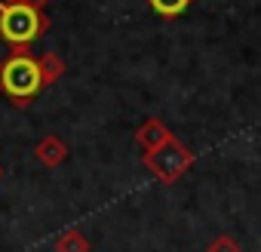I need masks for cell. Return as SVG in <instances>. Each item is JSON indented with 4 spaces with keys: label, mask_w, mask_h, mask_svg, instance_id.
Wrapping results in <instances>:
<instances>
[{
    "label": "cell",
    "mask_w": 261,
    "mask_h": 252,
    "mask_svg": "<svg viewBox=\"0 0 261 252\" xmlns=\"http://www.w3.org/2000/svg\"><path fill=\"white\" fill-rule=\"evenodd\" d=\"M49 28H53V22L43 10L0 0V40L10 46V53H31V46Z\"/></svg>",
    "instance_id": "cell-1"
},
{
    "label": "cell",
    "mask_w": 261,
    "mask_h": 252,
    "mask_svg": "<svg viewBox=\"0 0 261 252\" xmlns=\"http://www.w3.org/2000/svg\"><path fill=\"white\" fill-rule=\"evenodd\" d=\"M92 243L80 228H68L56 237V252H89Z\"/></svg>",
    "instance_id": "cell-7"
},
{
    "label": "cell",
    "mask_w": 261,
    "mask_h": 252,
    "mask_svg": "<svg viewBox=\"0 0 261 252\" xmlns=\"http://www.w3.org/2000/svg\"><path fill=\"white\" fill-rule=\"evenodd\" d=\"M206 252H243V246L233 240V237H227V234H218L209 246H206Z\"/></svg>",
    "instance_id": "cell-9"
},
{
    "label": "cell",
    "mask_w": 261,
    "mask_h": 252,
    "mask_svg": "<svg viewBox=\"0 0 261 252\" xmlns=\"http://www.w3.org/2000/svg\"><path fill=\"white\" fill-rule=\"evenodd\" d=\"M10 4H22V7H31V10H43L49 0H10Z\"/></svg>",
    "instance_id": "cell-10"
},
{
    "label": "cell",
    "mask_w": 261,
    "mask_h": 252,
    "mask_svg": "<svg viewBox=\"0 0 261 252\" xmlns=\"http://www.w3.org/2000/svg\"><path fill=\"white\" fill-rule=\"evenodd\" d=\"M172 136H175V133L169 130V126H166L163 120H157V117H148V120L139 126V130H136V142H139L142 154H151V151L163 148Z\"/></svg>",
    "instance_id": "cell-4"
},
{
    "label": "cell",
    "mask_w": 261,
    "mask_h": 252,
    "mask_svg": "<svg viewBox=\"0 0 261 252\" xmlns=\"http://www.w3.org/2000/svg\"><path fill=\"white\" fill-rule=\"evenodd\" d=\"M194 151L178 139V136H172L163 148H157V151H151V154H142V163L148 166V172L154 175V179H160L163 185H175L191 166H194Z\"/></svg>",
    "instance_id": "cell-3"
},
{
    "label": "cell",
    "mask_w": 261,
    "mask_h": 252,
    "mask_svg": "<svg viewBox=\"0 0 261 252\" xmlns=\"http://www.w3.org/2000/svg\"><path fill=\"white\" fill-rule=\"evenodd\" d=\"M37 65H40V77H43V89L46 86H53V83H59L62 77H65V59L59 56V53H43L40 59H37Z\"/></svg>",
    "instance_id": "cell-6"
},
{
    "label": "cell",
    "mask_w": 261,
    "mask_h": 252,
    "mask_svg": "<svg viewBox=\"0 0 261 252\" xmlns=\"http://www.w3.org/2000/svg\"><path fill=\"white\" fill-rule=\"evenodd\" d=\"M68 145H65V139L62 136H56V133H46L37 145H34V157L40 160V166H46V169H56V166H62L65 160H68Z\"/></svg>",
    "instance_id": "cell-5"
},
{
    "label": "cell",
    "mask_w": 261,
    "mask_h": 252,
    "mask_svg": "<svg viewBox=\"0 0 261 252\" xmlns=\"http://www.w3.org/2000/svg\"><path fill=\"white\" fill-rule=\"evenodd\" d=\"M0 179H4V166H0Z\"/></svg>",
    "instance_id": "cell-11"
},
{
    "label": "cell",
    "mask_w": 261,
    "mask_h": 252,
    "mask_svg": "<svg viewBox=\"0 0 261 252\" xmlns=\"http://www.w3.org/2000/svg\"><path fill=\"white\" fill-rule=\"evenodd\" d=\"M194 0H148V7L160 16V19H178Z\"/></svg>",
    "instance_id": "cell-8"
},
{
    "label": "cell",
    "mask_w": 261,
    "mask_h": 252,
    "mask_svg": "<svg viewBox=\"0 0 261 252\" xmlns=\"http://www.w3.org/2000/svg\"><path fill=\"white\" fill-rule=\"evenodd\" d=\"M0 92L16 108H28L43 92L40 65L31 53H10L0 62Z\"/></svg>",
    "instance_id": "cell-2"
}]
</instances>
